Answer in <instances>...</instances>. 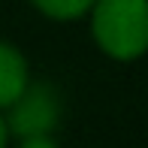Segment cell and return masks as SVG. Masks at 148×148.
I'll use <instances>...</instances> for the list:
<instances>
[{
	"label": "cell",
	"mask_w": 148,
	"mask_h": 148,
	"mask_svg": "<svg viewBox=\"0 0 148 148\" xmlns=\"http://www.w3.org/2000/svg\"><path fill=\"white\" fill-rule=\"evenodd\" d=\"M91 33L112 60H136L148 51V0H94Z\"/></svg>",
	"instance_id": "cell-1"
},
{
	"label": "cell",
	"mask_w": 148,
	"mask_h": 148,
	"mask_svg": "<svg viewBox=\"0 0 148 148\" xmlns=\"http://www.w3.org/2000/svg\"><path fill=\"white\" fill-rule=\"evenodd\" d=\"M30 3L55 21H73V18H82L91 9L94 0H30Z\"/></svg>",
	"instance_id": "cell-4"
},
{
	"label": "cell",
	"mask_w": 148,
	"mask_h": 148,
	"mask_svg": "<svg viewBox=\"0 0 148 148\" xmlns=\"http://www.w3.org/2000/svg\"><path fill=\"white\" fill-rule=\"evenodd\" d=\"M27 82H30V70H27L24 55L15 45L0 42V109H6L24 91Z\"/></svg>",
	"instance_id": "cell-3"
},
{
	"label": "cell",
	"mask_w": 148,
	"mask_h": 148,
	"mask_svg": "<svg viewBox=\"0 0 148 148\" xmlns=\"http://www.w3.org/2000/svg\"><path fill=\"white\" fill-rule=\"evenodd\" d=\"M18 148H58V142L51 139V133H42V136H21Z\"/></svg>",
	"instance_id": "cell-5"
},
{
	"label": "cell",
	"mask_w": 148,
	"mask_h": 148,
	"mask_svg": "<svg viewBox=\"0 0 148 148\" xmlns=\"http://www.w3.org/2000/svg\"><path fill=\"white\" fill-rule=\"evenodd\" d=\"M6 139H9V130H6V121L0 118V148H6Z\"/></svg>",
	"instance_id": "cell-6"
},
{
	"label": "cell",
	"mask_w": 148,
	"mask_h": 148,
	"mask_svg": "<svg viewBox=\"0 0 148 148\" xmlns=\"http://www.w3.org/2000/svg\"><path fill=\"white\" fill-rule=\"evenodd\" d=\"M64 118V97L51 82H27L24 91L6 106V130L12 136L55 133Z\"/></svg>",
	"instance_id": "cell-2"
}]
</instances>
